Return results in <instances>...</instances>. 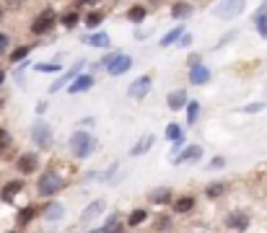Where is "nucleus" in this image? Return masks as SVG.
Returning a JSON list of instances; mask_svg holds the SVG:
<instances>
[{
  "label": "nucleus",
  "mask_w": 267,
  "mask_h": 233,
  "mask_svg": "<svg viewBox=\"0 0 267 233\" xmlns=\"http://www.w3.org/2000/svg\"><path fill=\"white\" fill-rule=\"evenodd\" d=\"M68 184H70V179L68 174H62L60 168H54V166H47L44 171L36 174V182H34V194L39 197V200H54L57 194H62L68 189Z\"/></svg>",
  "instance_id": "nucleus-1"
},
{
  "label": "nucleus",
  "mask_w": 267,
  "mask_h": 233,
  "mask_svg": "<svg viewBox=\"0 0 267 233\" xmlns=\"http://www.w3.org/2000/svg\"><path fill=\"white\" fill-rule=\"evenodd\" d=\"M96 148H99V140L94 135V130H73L70 132V138H68V153L70 158H76V161H86L96 153Z\"/></svg>",
  "instance_id": "nucleus-2"
},
{
  "label": "nucleus",
  "mask_w": 267,
  "mask_h": 233,
  "mask_svg": "<svg viewBox=\"0 0 267 233\" xmlns=\"http://www.w3.org/2000/svg\"><path fill=\"white\" fill-rule=\"evenodd\" d=\"M57 23H60L57 11H54L52 5H44L42 11L31 19V23H29V34H31L34 39H42V37H47V34H52L54 29H57Z\"/></svg>",
  "instance_id": "nucleus-3"
},
{
  "label": "nucleus",
  "mask_w": 267,
  "mask_h": 233,
  "mask_svg": "<svg viewBox=\"0 0 267 233\" xmlns=\"http://www.w3.org/2000/svg\"><path fill=\"white\" fill-rule=\"evenodd\" d=\"M13 168L18 176L29 179V176H36L42 171V158H39V150H21L13 161Z\"/></svg>",
  "instance_id": "nucleus-4"
},
{
  "label": "nucleus",
  "mask_w": 267,
  "mask_h": 233,
  "mask_svg": "<svg viewBox=\"0 0 267 233\" xmlns=\"http://www.w3.org/2000/svg\"><path fill=\"white\" fill-rule=\"evenodd\" d=\"M29 138H31V142H34V150H50L52 142H54V130H52L50 122H44L42 116H39V119L31 124Z\"/></svg>",
  "instance_id": "nucleus-5"
},
{
  "label": "nucleus",
  "mask_w": 267,
  "mask_h": 233,
  "mask_svg": "<svg viewBox=\"0 0 267 233\" xmlns=\"http://www.w3.org/2000/svg\"><path fill=\"white\" fill-rule=\"evenodd\" d=\"M101 215H107V197H96V200L83 205V210L78 215V226H86V228L94 226Z\"/></svg>",
  "instance_id": "nucleus-6"
},
{
  "label": "nucleus",
  "mask_w": 267,
  "mask_h": 233,
  "mask_svg": "<svg viewBox=\"0 0 267 233\" xmlns=\"http://www.w3.org/2000/svg\"><path fill=\"white\" fill-rule=\"evenodd\" d=\"M65 212H68L65 202H60L57 197H54V200H44V202L39 205V218H42L44 223H50V226H54V223H60V220H65Z\"/></svg>",
  "instance_id": "nucleus-7"
},
{
  "label": "nucleus",
  "mask_w": 267,
  "mask_h": 233,
  "mask_svg": "<svg viewBox=\"0 0 267 233\" xmlns=\"http://www.w3.org/2000/svg\"><path fill=\"white\" fill-rule=\"evenodd\" d=\"M24 192H26V179L24 176L5 179V182L0 184V202H3V205H13Z\"/></svg>",
  "instance_id": "nucleus-8"
},
{
  "label": "nucleus",
  "mask_w": 267,
  "mask_h": 233,
  "mask_svg": "<svg viewBox=\"0 0 267 233\" xmlns=\"http://www.w3.org/2000/svg\"><path fill=\"white\" fill-rule=\"evenodd\" d=\"M169 210H171L174 218H187V215H192V212L197 210V194H192V192L177 194Z\"/></svg>",
  "instance_id": "nucleus-9"
},
{
  "label": "nucleus",
  "mask_w": 267,
  "mask_h": 233,
  "mask_svg": "<svg viewBox=\"0 0 267 233\" xmlns=\"http://www.w3.org/2000/svg\"><path fill=\"white\" fill-rule=\"evenodd\" d=\"M246 8V0H220V3L213 8V16L220 21H231V19H239Z\"/></svg>",
  "instance_id": "nucleus-10"
},
{
  "label": "nucleus",
  "mask_w": 267,
  "mask_h": 233,
  "mask_svg": "<svg viewBox=\"0 0 267 233\" xmlns=\"http://www.w3.org/2000/svg\"><path fill=\"white\" fill-rule=\"evenodd\" d=\"M202 145L197 142H189V145H184L177 156H171V166H192V163H200L202 161Z\"/></svg>",
  "instance_id": "nucleus-11"
},
{
  "label": "nucleus",
  "mask_w": 267,
  "mask_h": 233,
  "mask_svg": "<svg viewBox=\"0 0 267 233\" xmlns=\"http://www.w3.org/2000/svg\"><path fill=\"white\" fill-rule=\"evenodd\" d=\"M34 220H39V205L36 202H26L24 208L16 210V218H13V228L18 231H26Z\"/></svg>",
  "instance_id": "nucleus-12"
},
{
  "label": "nucleus",
  "mask_w": 267,
  "mask_h": 233,
  "mask_svg": "<svg viewBox=\"0 0 267 233\" xmlns=\"http://www.w3.org/2000/svg\"><path fill=\"white\" fill-rule=\"evenodd\" d=\"M249 223H252V215L246 210H228L226 218H223V226L231 233H244L249 228Z\"/></svg>",
  "instance_id": "nucleus-13"
},
{
  "label": "nucleus",
  "mask_w": 267,
  "mask_h": 233,
  "mask_svg": "<svg viewBox=\"0 0 267 233\" xmlns=\"http://www.w3.org/2000/svg\"><path fill=\"white\" fill-rule=\"evenodd\" d=\"M83 68H86V60H78L73 68H68L65 73H60V75H57V80H54V83L47 88V91H50V93H57V91H62V88H68L73 80L80 75V70H83Z\"/></svg>",
  "instance_id": "nucleus-14"
},
{
  "label": "nucleus",
  "mask_w": 267,
  "mask_h": 233,
  "mask_svg": "<svg viewBox=\"0 0 267 233\" xmlns=\"http://www.w3.org/2000/svg\"><path fill=\"white\" fill-rule=\"evenodd\" d=\"M174 197H177V192H174L171 186H153V189L145 194V200H148V205H153V208H171Z\"/></svg>",
  "instance_id": "nucleus-15"
},
{
  "label": "nucleus",
  "mask_w": 267,
  "mask_h": 233,
  "mask_svg": "<svg viewBox=\"0 0 267 233\" xmlns=\"http://www.w3.org/2000/svg\"><path fill=\"white\" fill-rule=\"evenodd\" d=\"M226 194H228V182L226 179H210V182L202 186V197H205L208 202H218V200H223Z\"/></svg>",
  "instance_id": "nucleus-16"
},
{
  "label": "nucleus",
  "mask_w": 267,
  "mask_h": 233,
  "mask_svg": "<svg viewBox=\"0 0 267 233\" xmlns=\"http://www.w3.org/2000/svg\"><path fill=\"white\" fill-rule=\"evenodd\" d=\"M151 86H153V78H151V75H140V78H135L133 83L127 86V98H133V101H143V98L148 96Z\"/></svg>",
  "instance_id": "nucleus-17"
},
{
  "label": "nucleus",
  "mask_w": 267,
  "mask_h": 233,
  "mask_svg": "<svg viewBox=\"0 0 267 233\" xmlns=\"http://www.w3.org/2000/svg\"><path fill=\"white\" fill-rule=\"evenodd\" d=\"M151 218H153V212L140 205V208H133L130 212L125 215V226H127V231H135V228L145 226V223H151Z\"/></svg>",
  "instance_id": "nucleus-18"
},
{
  "label": "nucleus",
  "mask_w": 267,
  "mask_h": 233,
  "mask_svg": "<svg viewBox=\"0 0 267 233\" xmlns=\"http://www.w3.org/2000/svg\"><path fill=\"white\" fill-rule=\"evenodd\" d=\"M153 145H156V135H153V132H143V135H140V138H137V140L133 142V145H130L127 156H130V158H140V156L148 153V150H151Z\"/></svg>",
  "instance_id": "nucleus-19"
},
{
  "label": "nucleus",
  "mask_w": 267,
  "mask_h": 233,
  "mask_svg": "<svg viewBox=\"0 0 267 233\" xmlns=\"http://www.w3.org/2000/svg\"><path fill=\"white\" fill-rule=\"evenodd\" d=\"M130 68H133V57H130V55H125V52H119V55L107 65V75L119 78V75H125Z\"/></svg>",
  "instance_id": "nucleus-20"
},
{
  "label": "nucleus",
  "mask_w": 267,
  "mask_h": 233,
  "mask_svg": "<svg viewBox=\"0 0 267 233\" xmlns=\"http://www.w3.org/2000/svg\"><path fill=\"white\" fill-rule=\"evenodd\" d=\"M94 83H96V78L91 75V73H80L73 83L65 88V91L70 93V96H78V93H86V91H91L94 88Z\"/></svg>",
  "instance_id": "nucleus-21"
},
{
  "label": "nucleus",
  "mask_w": 267,
  "mask_h": 233,
  "mask_svg": "<svg viewBox=\"0 0 267 233\" xmlns=\"http://www.w3.org/2000/svg\"><path fill=\"white\" fill-rule=\"evenodd\" d=\"M99 228H101V233H119V231H125V228H127V226H125V215L119 212V210L109 212Z\"/></svg>",
  "instance_id": "nucleus-22"
},
{
  "label": "nucleus",
  "mask_w": 267,
  "mask_h": 233,
  "mask_svg": "<svg viewBox=\"0 0 267 233\" xmlns=\"http://www.w3.org/2000/svg\"><path fill=\"white\" fill-rule=\"evenodd\" d=\"M187 78H189V86H205V83H210L213 73H210L208 65H202V62H200V65H192V68H189Z\"/></svg>",
  "instance_id": "nucleus-23"
},
{
  "label": "nucleus",
  "mask_w": 267,
  "mask_h": 233,
  "mask_svg": "<svg viewBox=\"0 0 267 233\" xmlns=\"http://www.w3.org/2000/svg\"><path fill=\"white\" fill-rule=\"evenodd\" d=\"M189 104V96L184 88H174V91L166 93V106H169V112H182L184 106Z\"/></svg>",
  "instance_id": "nucleus-24"
},
{
  "label": "nucleus",
  "mask_w": 267,
  "mask_h": 233,
  "mask_svg": "<svg viewBox=\"0 0 267 233\" xmlns=\"http://www.w3.org/2000/svg\"><path fill=\"white\" fill-rule=\"evenodd\" d=\"M80 42L88 44V47H99V49L112 47V39H109V34H104V31H91V34H83V37H80Z\"/></svg>",
  "instance_id": "nucleus-25"
},
{
  "label": "nucleus",
  "mask_w": 267,
  "mask_h": 233,
  "mask_svg": "<svg viewBox=\"0 0 267 233\" xmlns=\"http://www.w3.org/2000/svg\"><path fill=\"white\" fill-rule=\"evenodd\" d=\"M192 13H195V8H192V3H187V0H177V3L169 8V16L171 19H177V21H182V23L187 21Z\"/></svg>",
  "instance_id": "nucleus-26"
},
{
  "label": "nucleus",
  "mask_w": 267,
  "mask_h": 233,
  "mask_svg": "<svg viewBox=\"0 0 267 233\" xmlns=\"http://www.w3.org/2000/svg\"><path fill=\"white\" fill-rule=\"evenodd\" d=\"M252 21H254L257 34H260L262 39H267V0H262V5L257 8V13L252 16Z\"/></svg>",
  "instance_id": "nucleus-27"
},
{
  "label": "nucleus",
  "mask_w": 267,
  "mask_h": 233,
  "mask_svg": "<svg viewBox=\"0 0 267 233\" xmlns=\"http://www.w3.org/2000/svg\"><path fill=\"white\" fill-rule=\"evenodd\" d=\"M184 34H187V26H184V23L174 26V29H169V31H166V34H163V37L159 39V47H163V49H166V47H171V44H177V42L184 37Z\"/></svg>",
  "instance_id": "nucleus-28"
},
{
  "label": "nucleus",
  "mask_w": 267,
  "mask_h": 233,
  "mask_svg": "<svg viewBox=\"0 0 267 233\" xmlns=\"http://www.w3.org/2000/svg\"><path fill=\"white\" fill-rule=\"evenodd\" d=\"M151 223H153V233H166L174 226V215H169V212H156L153 218H151Z\"/></svg>",
  "instance_id": "nucleus-29"
},
{
  "label": "nucleus",
  "mask_w": 267,
  "mask_h": 233,
  "mask_svg": "<svg viewBox=\"0 0 267 233\" xmlns=\"http://www.w3.org/2000/svg\"><path fill=\"white\" fill-rule=\"evenodd\" d=\"M145 19H148V5L135 3V5L127 8V21H130V23H143Z\"/></svg>",
  "instance_id": "nucleus-30"
},
{
  "label": "nucleus",
  "mask_w": 267,
  "mask_h": 233,
  "mask_svg": "<svg viewBox=\"0 0 267 233\" xmlns=\"http://www.w3.org/2000/svg\"><path fill=\"white\" fill-rule=\"evenodd\" d=\"M31 52H34V44H18L13 52H8V60H11V65H18V62L29 60Z\"/></svg>",
  "instance_id": "nucleus-31"
},
{
  "label": "nucleus",
  "mask_w": 267,
  "mask_h": 233,
  "mask_svg": "<svg viewBox=\"0 0 267 233\" xmlns=\"http://www.w3.org/2000/svg\"><path fill=\"white\" fill-rule=\"evenodd\" d=\"M119 168H122V163H119V161H112L104 171H99V184H112V182H117Z\"/></svg>",
  "instance_id": "nucleus-32"
},
{
  "label": "nucleus",
  "mask_w": 267,
  "mask_h": 233,
  "mask_svg": "<svg viewBox=\"0 0 267 233\" xmlns=\"http://www.w3.org/2000/svg\"><path fill=\"white\" fill-rule=\"evenodd\" d=\"M104 19H107L104 11L91 8V11H86V16H83V23H86V29H99V26L104 23Z\"/></svg>",
  "instance_id": "nucleus-33"
},
{
  "label": "nucleus",
  "mask_w": 267,
  "mask_h": 233,
  "mask_svg": "<svg viewBox=\"0 0 267 233\" xmlns=\"http://www.w3.org/2000/svg\"><path fill=\"white\" fill-rule=\"evenodd\" d=\"M200 101H195V98H192V101L184 106V119H187V127H195L197 124V119H200Z\"/></svg>",
  "instance_id": "nucleus-34"
},
{
  "label": "nucleus",
  "mask_w": 267,
  "mask_h": 233,
  "mask_svg": "<svg viewBox=\"0 0 267 233\" xmlns=\"http://www.w3.org/2000/svg\"><path fill=\"white\" fill-rule=\"evenodd\" d=\"M34 70H36V73H42V75H60V73H65V68H62L57 60H54V62H36Z\"/></svg>",
  "instance_id": "nucleus-35"
},
{
  "label": "nucleus",
  "mask_w": 267,
  "mask_h": 233,
  "mask_svg": "<svg viewBox=\"0 0 267 233\" xmlns=\"http://www.w3.org/2000/svg\"><path fill=\"white\" fill-rule=\"evenodd\" d=\"M78 21H80L78 8H70L68 13H62V16H60V26H62V29H68V31H70V29H76Z\"/></svg>",
  "instance_id": "nucleus-36"
},
{
  "label": "nucleus",
  "mask_w": 267,
  "mask_h": 233,
  "mask_svg": "<svg viewBox=\"0 0 267 233\" xmlns=\"http://www.w3.org/2000/svg\"><path fill=\"white\" fill-rule=\"evenodd\" d=\"M163 135H166V140H169V142H177V140H182V138H184L182 124H177V122H169V124H166V130H163Z\"/></svg>",
  "instance_id": "nucleus-37"
},
{
  "label": "nucleus",
  "mask_w": 267,
  "mask_h": 233,
  "mask_svg": "<svg viewBox=\"0 0 267 233\" xmlns=\"http://www.w3.org/2000/svg\"><path fill=\"white\" fill-rule=\"evenodd\" d=\"M11 145H13L11 130H8V127H0V156H5L8 150H11Z\"/></svg>",
  "instance_id": "nucleus-38"
},
{
  "label": "nucleus",
  "mask_w": 267,
  "mask_h": 233,
  "mask_svg": "<svg viewBox=\"0 0 267 233\" xmlns=\"http://www.w3.org/2000/svg\"><path fill=\"white\" fill-rule=\"evenodd\" d=\"M226 168V158L223 156H213L208 161V171H223Z\"/></svg>",
  "instance_id": "nucleus-39"
},
{
  "label": "nucleus",
  "mask_w": 267,
  "mask_h": 233,
  "mask_svg": "<svg viewBox=\"0 0 267 233\" xmlns=\"http://www.w3.org/2000/svg\"><path fill=\"white\" fill-rule=\"evenodd\" d=\"M241 112H244V114H260V112H265V101L246 104V106H241Z\"/></svg>",
  "instance_id": "nucleus-40"
},
{
  "label": "nucleus",
  "mask_w": 267,
  "mask_h": 233,
  "mask_svg": "<svg viewBox=\"0 0 267 233\" xmlns=\"http://www.w3.org/2000/svg\"><path fill=\"white\" fill-rule=\"evenodd\" d=\"M76 3V8H86V11H91V8H96L101 0H73Z\"/></svg>",
  "instance_id": "nucleus-41"
},
{
  "label": "nucleus",
  "mask_w": 267,
  "mask_h": 233,
  "mask_svg": "<svg viewBox=\"0 0 267 233\" xmlns=\"http://www.w3.org/2000/svg\"><path fill=\"white\" fill-rule=\"evenodd\" d=\"M8 47H11V39H8V34L5 31H0V57L8 52Z\"/></svg>",
  "instance_id": "nucleus-42"
},
{
  "label": "nucleus",
  "mask_w": 267,
  "mask_h": 233,
  "mask_svg": "<svg viewBox=\"0 0 267 233\" xmlns=\"http://www.w3.org/2000/svg\"><path fill=\"white\" fill-rule=\"evenodd\" d=\"M80 182H83V184H91V182H99V171H86L83 176H80Z\"/></svg>",
  "instance_id": "nucleus-43"
},
{
  "label": "nucleus",
  "mask_w": 267,
  "mask_h": 233,
  "mask_svg": "<svg viewBox=\"0 0 267 233\" xmlns=\"http://www.w3.org/2000/svg\"><path fill=\"white\" fill-rule=\"evenodd\" d=\"M34 112H36V116H44V112H47V101H44V98H39V101H36V106H34Z\"/></svg>",
  "instance_id": "nucleus-44"
},
{
  "label": "nucleus",
  "mask_w": 267,
  "mask_h": 233,
  "mask_svg": "<svg viewBox=\"0 0 267 233\" xmlns=\"http://www.w3.org/2000/svg\"><path fill=\"white\" fill-rule=\"evenodd\" d=\"M200 62H202V60H200V55H189V57H187V68H192V65H200Z\"/></svg>",
  "instance_id": "nucleus-45"
},
{
  "label": "nucleus",
  "mask_w": 267,
  "mask_h": 233,
  "mask_svg": "<svg viewBox=\"0 0 267 233\" xmlns=\"http://www.w3.org/2000/svg\"><path fill=\"white\" fill-rule=\"evenodd\" d=\"M177 44H179V47H187V44H192V34H184V37H182Z\"/></svg>",
  "instance_id": "nucleus-46"
},
{
  "label": "nucleus",
  "mask_w": 267,
  "mask_h": 233,
  "mask_svg": "<svg viewBox=\"0 0 267 233\" xmlns=\"http://www.w3.org/2000/svg\"><path fill=\"white\" fill-rule=\"evenodd\" d=\"M5 80H8V70H5V68H0V88L5 86Z\"/></svg>",
  "instance_id": "nucleus-47"
},
{
  "label": "nucleus",
  "mask_w": 267,
  "mask_h": 233,
  "mask_svg": "<svg viewBox=\"0 0 267 233\" xmlns=\"http://www.w3.org/2000/svg\"><path fill=\"white\" fill-rule=\"evenodd\" d=\"M68 233H80V231H68ZM83 233H101V228H88V231H83Z\"/></svg>",
  "instance_id": "nucleus-48"
},
{
  "label": "nucleus",
  "mask_w": 267,
  "mask_h": 233,
  "mask_svg": "<svg viewBox=\"0 0 267 233\" xmlns=\"http://www.w3.org/2000/svg\"><path fill=\"white\" fill-rule=\"evenodd\" d=\"M3 21H5V8L0 5V26H3Z\"/></svg>",
  "instance_id": "nucleus-49"
},
{
  "label": "nucleus",
  "mask_w": 267,
  "mask_h": 233,
  "mask_svg": "<svg viewBox=\"0 0 267 233\" xmlns=\"http://www.w3.org/2000/svg\"><path fill=\"white\" fill-rule=\"evenodd\" d=\"M26 0H11V5H24Z\"/></svg>",
  "instance_id": "nucleus-50"
},
{
  "label": "nucleus",
  "mask_w": 267,
  "mask_h": 233,
  "mask_svg": "<svg viewBox=\"0 0 267 233\" xmlns=\"http://www.w3.org/2000/svg\"><path fill=\"white\" fill-rule=\"evenodd\" d=\"M3 233H21V231H18V228H8V231H3Z\"/></svg>",
  "instance_id": "nucleus-51"
},
{
  "label": "nucleus",
  "mask_w": 267,
  "mask_h": 233,
  "mask_svg": "<svg viewBox=\"0 0 267 233\" xmlns=\"http://www.w3.org/2000/svg\"><path fill=\"white\" fill-rule=\"evenodd\" d=\"M119 233H133V231H127V228H125V231H119Z\"/></svg>",
  "instance_id": "nucleus-52"
}]
</instances>
